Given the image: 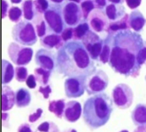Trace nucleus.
I'll return each mask as SVG.
<instances>
[{
	"label": "nucleus",
	"mask_w": 146,
	"mask_h": 132,
	"mask_svg": "<svg viewBox=\"0 0 146 132\" xmlns=\"http://www.w3.org/2000/svg\"><path fill=\"white\" fill-rule=\"evenodd\" d=\"M144 46L141 35L135 31L125 30L112 33L109 65L125 77H136L141 67L137 60V54Z\"/></svg>",
	"instance_id": "obj_1"
},
{
	"label": "nucleus",
	"mask_w": 146,
	"mask_h": 132,
	"mask_svg": "<svg viewBox=\"0 0 146 132\" xmlns=\"http://www.w3.org/2000/svg\"><path fill=\"white\" fill-rule=\"evenodd\" d=\"M56 69L65 77H86L96 68L82 42H67L58 50Z\"/></svg>",
	"instance_id": "obj_2"
},
{
	"label": "nucleus",
	"mask_w": 146,
	"mask_h": 132,
	"mask_svg": "<svg viewBox=\"0 0 146 132\" xmlns=\"http://www.w3.org/2000/svg\"><path fill=\"white\" fill-rule=\"evenodd\" d=\"M112 110V101L108 95L103 92L98 93L84 102L83 120L90 129H96L106 124Z\"/></svg>",
	"instance_id": "obj_3"
},
{
	"label": "nucleus",
	"mask_w": 146,
	"mask_h": 132,
	"mask_svg": "<svg viewBox=\"0 0 146 132\" xmlns=\"http://www.w3.org/2000/svg\"><path fill=\"white\" fill-rule=\"evenodd\" d=\"M11 36L16 43L25 46H33L37 42L36 30L27 20H20L13 27Z\"/></svg>",
	"instance_id": "obj_4"
},
{
	"label": "nucleus",
	"mask_w": 146,
	"mask_h": 132,
	"mask_svg": "<svg viewBox=\"0 0 146 132\" xmlns=\"http://www.w3.org/2000/svg\"><path fill=\"white\" fill-rule=\"evenodd\" d=\"M108 76L102 69H95L85 77V90L88 95L102 93L108 86Z\"/></svg>",
	"instance_id": "obj_5"
},
{
	"label": "nucleus",
	"mask_w": 146,
	"mask_h": 132,
	"mask_svg": "<svg viewBox=\"0 0 146 132\" xmlns=\"http://www.w3.org/2000/svg\"><path fill=\"white\" fill-rule=\"evenodd\" d=\"M43 17L51 32L60 34L66 28L64 22L62 6L60 4H51L43 13Z\"/></svg>",
	"instance_id": "obj_6"
},
{
	"label": "nucleus",
	"mask_w": 146,
	"mask_h": 132,
	"mask_svg": "<svg viewBox=\"0 0 146 132\" xmlns=\"http://www.w3.org/2000/svg\"><path fill=\"white\" fill-rule=\"evenodd\" d=\"M7 53L14 64L23 66L31 61L33 56V50L16 42H11L8 46Z\"/></svg>",
	"instance_id": "obj_7"
},
{
	"label": "nucleus",
	"mask_w": 146,
	"mask_h": 132,
	"mask_svg": "<svg viewBox=\"0 0 146 132\" xmlns=\"http://www.w3.org/2000/svg\"><path fill=\"white\" fill-rule=\"evenodd\" d=\"M112 98L115 105L120 109L131 106L133 100V93L131 88L126 84L116 85L112 91Z\"/></svg>",
	"instance_id": "obj_8"
},
{
	"label": "nucleus",
	"mask_w": 146,
	"mask_h": 132,
	"mask_svg": "<svg viewBox=\"0 0 146 132\" xmlns=\"http://www.w3.org/2000/svg\"><path fill=\"white\" fill-rule=\"evenodd\" d=\"M82 42L93 60H99L103 40L94 31L89 30L82 38Z\"/></svg>",
	"instance_id": "obj_9"
},
{
	"label": "nucleus",
	"mask_w": 146,
	"mask_h": 132,
	"mask_svg": "<svg viewBox=\"0 0 146 132\" xmlns=\"http://www.w3.org/2000/svg\"><path fill=\"white\" fill-rule=\"evenodd\" d=\"M62 13L66 25L70 27H76L83 18L80 6L76 2L69 1L62 7Z\"/></svg>",
	"instance_id": "obj_10"
},
{
	"label": "nucleus",
	"mask_w": 146,
	"mask_h": 132,
	"mask_svg": "<svg viewBox=\"0 0 146 132\" xmlns=\"http://www.w3.org/2000/svg\"><path fill=\"white\" fill-rule=\"evenodd\" d=\"M85 77L83 76L70 77L65 80L64 92L68 98H78L84 94Z\"/></svg>",
	"instance_id": "obj_11"
},
{
	"label": "nucleus",
	"mask_w": 146,
	"mask_h": 132,
	"mask_svg": "<svg viewBox=\"0 0 146 132\" xmlns=\"http://www.w3.org/2000/svg\"><path fill=\"white\" fill-rule=\"evenodd\" d=\"M87 20L92 30L95 32L108 31L109 20L102 10L99 9L94 10L90 14Z\"/></svg>",
	"instance_id": "obj_12"
},
{
	"label": "nucleus",
	"mask_w": 146,
	"mask_h": 132,
	"mask_svg": "<svg viewBox=\"0 0 146 132\" xmlns=\"http://www.w3.org/2000/svg\"><path fill=\"white\" fill-rule=\"evenodd\" d=\"M35 61L39 67L52 71L56 66V56L51 51L40 48L35 53Z\"/></svg>",
	"instance_id": "obj_13"
},
{
	"label": "nucleus",
	"mask_w": 146,
	"mask_h": 132,
	"mask_svg": "<svg viewBox=\"0 0 146 132\" xmlns=\"http://www.w3.org/2000/svg\"><path fill=\"white\" fill-rule=\"evenodd\" d=\"M82 114L80 104L75 100L70 101L66 104L63 117L68 122H75L78 121Z\"/></svg>",
	"instance_id": "obj_14"
},
{
	"label": "nucleus",
	"mask_w": 146,
	"mask_h": 132,
	"mask_svg": "<svg viewBox=\"0 0 146 132\" xmlns=\"http://www.w3.org/2000/svg\"><path fill=\"white\" fill-rule=\"evenodd\" d=\"M15 103V95L13 89L8 85L2 86V110L6 112L12 109Z\"/></svg>",
	"instance_id": "obj_15"
},
{
	"label": "nucleus",
	"mask_w": 146,
	"mask_h": 132,
	"mask_svg": "<svg viewBox=\"0 0 146 132\" xmlns=\"http://www.w3.org/2000/svg\"><path fill=\"white\" fill-rule=\"evenodd\" d=\"M63 42L61 35L54 32L47 34L40 38V44L47 49L56 48L58 50L64 44Z\"/></svg>",
	"instance_id": "obj_16"
},
{
	"label": "nucleus",
	"mask_w": 146,
	"mask_h": 132,
	"mask_svg": "<svg viewBox=\"0 0 146 132\" xmlns=\"http://www.w3.org/2000/svg\"><path fill=\"white\" fill-rule=\"evenodd\" d=\"M108 19L115 22L121 19L125 15L124 7L120 4L110 3L106 6L104 11Z\"/></svg>",
	"instance_id": "obj_17"
},
{
	"label": "nucleus",
	"mask_w": 146,
	"mask_h": 132,
	"mask_svg": "<svg viewBox=\"0 0 146 132\" xmlns=\"http://www.w3.org/2000/svg\"><path fill=\"white\" fill-rule=\"evenodd\" d=\"M131 118L136 126L146 125V104H137L132 112Z\"/></svg>",
	"instance_id": "obj_18"
},
{
	"label": "nucleus",
	"mask_w": 146,
	"mask_h": 132,
	"mask_svg": "<svg viewBox=\"0 0 146 132\" xmlns=\"http://www.w3.org/2000/svg\"><path fill=\"white\" fill-rule=\"evenodd\" d=\"M146 20L143 14L139 10L132 11L129 15V23L131 28L137 32L143 28Z\"/></svg>",
	"instance_id": "obj_19"
},
{
	"label": "nucleus",
	"mask_w": 146,
	"mask_h": 132,
	"mask_svg": "<svg viewBox=\"0 0 146 132\" xmlns=\"http://www.w3.org/2000/svg\"><path fill=\"white\" fill-rule=\"evenodd\" d=\"M15 105L18 108H24L28 106L31 100V94L25 88H21L15 93Z\"/></svg>",
	"instance_id": "obj_20"
},
{
	"label": "nucleus",
	"mask_w": 146,
	"mask_h": 132,
	"mask_svg": "<svg viewBox=\"0 0 146 132\" xmlns=\"http://www.w3.org/2000/svg\"><path fill=\"white\" fill-rule=\"evenodd\" d=\"M130 28L129 15L126 13L121 19L115 22H111L109 23L108 32L110 33H115L119 31L130 30Z\"/></svg>",
	"instance_id": "obj_21"
},
{
	"label": "nucleus",
	"mask_w": 146,
	"mask_h": 132,
	"mask_svg": "<svg viewBox=\"0 0 146 132\" xmlns=\"http://www.w3.org/2000/svg\"><path fill=\"white\" fill-rule=\"evenodd\" d=\"M15 70L13 65L5 59L2 60V84L6 85L13 80Z\"/></svg>",
	"instance_id": "obj_22"
},
{
	"label": "nucleus",
	"mask_w": 146,
	"mask_h": 132,
	"mask_svg": "<svg viewBox=\"0 0 146 132\" xmlns=\"http://www.w3.org/2000/svg\"><path fill=\"white\" fill-rule=\"evenodd\" d=\"M112 33L108 32V35L103 40V46L99 60L103 64L108 63L111 52V41Z\"/></svg>",
	"instance_id": "obj_23"
},
{
	"label": "nucleus",
	"mask_w": 146,
	"mask_h": 132,
	"mask_svg": "<svg viewBox=\"0 0 146 132\" xmlns=\"http://www.w3.org/2000/svg\"><path fill=\"white\" fill-rule=\"evenodd\" d=\"M65 106L64 100H54L48 102V109L50 112L54 113L56 117L62 118L63 117Z\"/></svg>",
	"instance_id": "obj_24"
},
{
	"label": "nucleus",
	"mask_w": 146,
	"mask_h": 132,
	"mask_svg": "<svg viewBox=\"0 0 146 132\" xmlns=\"http://www.w3.org/2000/svg\"><path fill=\"white\" fill-rule=\"evenodd\" d=\"M22 9L23 17L26 20H31L34 19L36 10L35 9L33 1L25 0L22 5Z\"/></svg>",
	"instance_id": "obj_25"
},
{
	"label": "nucleus",
	"mask_w": 146,
	"mask_h": 132,
	"mask_svg": "<svg viewBox=\"0 0 146 132\" xmlns=\"http://www.w3.org/2000/svg\"><path fill=\"white\" fill-rule=\"evenodd\" d=\"M51 74V71L42 68L41 67L36 68L34 69V75L36 80L42 86L47 85L50 77Z\"/></svg>",
	"instance_id": "obj_26"
},
{
	"label": "nucleus",
	"mask_w": 146,
	"mask_h": 132,
	"mask_svg": "<svg viewBox=\"0 0 146 132\" xmlns=\"http://www.w3.org/2000/svg\"><path fill=\"white\" fill-rule=\"evenodd\" d=\"M89 30L90 26L87 22H84L78 24L75 28H74L75 40L82 39Z\"/></svg>",
	"instance_id": "obj_27"
},
{
	"label": "nucleus",
	"mask_w": 146,
	"mask_h": 132,
	"mask_svg": "<svg viewBox=\"0 0 146 132\" xmlns=\"http://www.w3.org/2000/svg\"><path fill=\"white\" fill-rule=\"evenodd\" d=\"M80 8L82 13L83 19H87L90 14L96 7L95 3L91 0H84L80 3Z\"/></svg>",
	"instance_id": "obj_28"
},
{
	"label": "nucleus",
	"mask_w": 146,
	"mask_h": 132,
	"mask_svg": "<svg viewBox=\"0 0 146 132\" xmlns=\"http://www.w3.org/2000/svg\"><path fill=\"white\" fill-rule=\"evenodd\" d=\"M34 132H60V130L54 122L44 121L37 127Z\"/></svg>",
	"instance_id": "obj_29"
},
{
	"label": "nucleus",
	"mask_w": 146,
	"mask_h": 132,
	"mask_svg": "<svg viewBox=\"0 0 146 132\" xmlns=\"http://www.w3.org/2000/svg\"><path fill=\"white\" fill-rule=\"evenodd\" d=\"M22 10L17 6H11L8 12L9 19L13 22L18 23L22 15Z\"/></svg>",
	"instance_id": "obj_30"
},
{
	"label": "nucleus",
	"mask_w": 146,
	"mask_h": 132,
	"mask_svg": "<svg viewBox=\"0 0 146 132\" xmlns=\"http://www.w3.org/2000/svg\"><path fill=\"white\" fill-rule=\"evenodd\" d=\"M27 69L23 66H17L15 68V77L17 81L22 82L26 81L28 77Z\"/></svg>",
	"instance_id": "obj_31"
},
{
	"label": "nucleus",
	"mask_w": 146,
	"mask_h": 132,
	"mask_svg": "<svg viewBox=\"0 0 146 132\" xmlns=\"http://www.w3.org/2000/svg\"><path fill=\"white\" fill-rule=\"evenodd\" d=\"M34 4L36 12L40 14H43L50 6L47 0H34Z\"/></svg>",
	"instance_id": "obj_32"
},
{
	"label": "nucleus",
	"mask_w": 146,
	"mask_h": 132,
	"mask_svg": "<svg viewBox=\"0 0 146 132\" xmlns=\"http://www.w3.org/2000/svg\"><path fill=\"white\" fill-rule=\"evenodd\" d=\"M47 27L45 21L43 19H40L35 25V30L37 36L40 38L43 37L46 33Z\"/></svg>",
	"instance_id": "obj_33"
},
{
	"label": "nucleus",
	"mask_w": 146,
	"mask_h": 132,
	"mask_svg": "<svg viewBox=\"0 0 146 132\" xmlns=\"http://www.w3.org/2000/svg\"><path fill=\"white\" fill-rule=\"evenodd\" d=\"M61 37L64 41V42H67L71 41L72 38H74V28L72 27H67L66 28L63 32L61 33Z\"/></svg>",
	"instance_id": "obj_34"
},
{
	"label": "nucleus",
	"mask_w": 146,
	"mask_h": 132,
	"mask_svg": "<svg viewBox=\"0 0 146 132\" xmlns=\"http://www.w3.org/2000/svg\"><path fill=\"white\" fill-rule=\"evenodd\" d=\"M38 92L42 94L44 99L48 98L50 94L52 92V89L50 85L47 84L46 86H40L38 89Z\"/></svg>",
	"instance_id": "obj_35"
},
{
	"label": "nucleus",
	"mask_w": 146,
	"mask_h": 132,
	"mask_svg": "<svg viewBox=\"0 0 146 132\" xmlns=\"http://www.w3.org/2000/svg\"><path fill=\"white\" fill-rule=\"evenodd\" d=\"M42 113H43V109L42 108H38L34 113L29 115V121L31 123L36 122L40 118Z\"/></svg>",
	"instance_id": "obj_36"
},
{
	"label": "nucleus",
	"mask_w": 146,
	"mask_h": 132,
	"mask_svg": "<svg viewBox=\"0 0 146 132\" xmlns=\"http://www.w3.org/2000/svg\"><path fill=\"white\" fill-rule=\"evenodd\" d=\"M137 60L140 65H142L146 61V47L144 46L139 52Z\"/></svg>",
	"instance_id": "obj_37"
},
{
	"label": "nucleus",
	"mask_w": 146,
	"mask_h": 132,
	"mask_svg": "<svg viewBox=\"0 0 146 132\" xmlns=\"http://www.w3.org/2000/svg\"><path fill=\"white\" fill-rule=\"evenodd\" d=\"M36 80L34 75H30L26 80V85L30 89H34L36 86Z\"/></svg>",
	"instance_id": "obj_38"
},
{
	"label": "nucleus",
	"mask_w": 146,
	"mask_h": 132,
	"mask_svg": "<svg viewBox=\"0 0 146 132\" xmlns=\"http://www.w3.org/2000/svg\"><path fill=\"white\" fill-rule=\"evenodd\" d=\"M127 5L131 9H135L138 7L141 2V0H125Z\"/></svg>",
	"instance_id": "obj_39"
},
{
	"label": "nucleus",
	"mask_w": 146,
	"mask_h": 132,
	"mask_svg": "<svg viewBox=\"0 0 146 132\" xmlns=\"http://www.w3.org/2000/svg\"><path fill=\"white\" fill-rule=\"evenodd\" d=\"M9 5L6 0H2V18L3 19L8 15Z\"/></svg>",
	"instance_id": "obj_40"
},
{
	"label": "nucleus",
	"mask_w": 146,
	"mask_h": 132,
	"mask_svg": "<svg viewBox=\"0 0 146 132\" xmlns=\"http://www.w3.org/2000/svg\"><path fill=\"white\" fill-rule=\"evenodd\" d=\"M17 132H34L30 125L27 123H23L19 125L17 129Z\"/></svg>",
	"instance_id": "obj_41"
},
{
	"label": "nucleus",
	"mask_w": 146,
	"mask_h": 132,
	"mask_svg": "<svg viewBox=\"0 0 146 132\" xmlns=\"http://www.w3.org/2000/svg\"><path fill=\"white\" fill-rule=\"evenodd\" d=\"M94 3L95 5V7L97 9L102 10L107 4L106 0H95Z\"/></svg>",
	"instance_id": "obj_42"
},
{
	"label": "nucleus",
	"mask_w": 146,
	"mask_h": 132,
	"mask_svg": "<svg viewBox=\"0 0 146 132\" xmlns=\"http://www.w3.org/2000/svg\"><path fill=\"white\" fill-rule=\"evenodd\" d=\"M2 126L5 127H7L6 124L8 125V121L9 120V116L7 113H2Z\"/></svg>",
	"instance_id": "obj_43"
},
{
	"label": "nucleus",
	"mask_w": 146,
	"mask_h": 132,
	"mask_svg": "<svg viewBox=\"0 0 146 132\" xmlns=\"http://www.w3.org/2000/svg\"><path fill=\"white\" fill-rule=\"evenodd\" d=\"M133 132H146V125L138 126L134 130Z\"/></svg>",
	"instance_id": "obj_44"
},
{
	"label": "nucleus",
	"mask_w": 146,
	"mask_h": 132,
	"mask_svg": "<svg viewBox=\"0 0 146 132\" xmlns=\"http://www.w3.org/2000/svg\"><path fill=\"white\" fill-rule=\"evenodd\" d=\"M108 1H109L110 2H111V3H115V4H122L124 0H108Z\"/></svg>",
	"instance_id": "obj_45"
},
{
	"label": "nucleus",
	"mask_w": 146,
	"mask_h": 132,
	"mask_svg": "<svg viewBox=\"0 0 146 132\" xmlns=\"http://www.w3.org/2000/svg\"><path fill=\"white\" fill-rule=\"evenodd\" d=\"M50 1L55 4H60L64 1V0H50Z\"/></svg>",
	"instance_id": "obj_46"
},
{
	"label": "nucleus",
	"mask_w": 146,
	"mask_h": 132,
	"mask_svg": "<svg viewBox=\"0 0 146 132\" xmlns=\"http://www.w3.org/2000/svg\"><path fill=\"white\" fill-rule=\"evenodd\" d=\"M22 0H10V2L12 3H14V4H18L19 3L22 2Z\"/></svg>",
	"instance_id": "obj_47"
},
{
	"label": "nucleus",
	"mask_w": 146,
	"mask_h": 132,
	"mask_svg": "<svg viewBox=\"0 0 146 132\" xmlns=\"http://www.w3.org/2000/svg\"><path fill=\"white\" fill-rule=\"evenodd\" d=\"M63 132H77V131L74 129H69L65 130Z\"/></svg>",
	"instance_id": "obj_48"
},
{
	"label": "nucleus",
	"mask_w": 146,
	"mask_h": 132,
	"mask_svg": "<svg viewBox=\"0 0 146 132\" xmlns=\"http://www.w3.org/2000/svg\"><path fill=\"white\" fill-rule=\"evenodd\" d=\"M69 1H71V2H76L77 3H79L81 2V0H68Z\"/></svg>",
	"instance_id": "obj_49"
},
{
	"label": "nucleus",
	"mask_w": 146,
	"mask_h": 132,
	"mask_svg": "<svg viewBox=\"0 0 146 132\" xmlns=\"http://www.w3.org/2000/svg\"><path fill=\"white\" fill-rule=\"evenodd\" d=\"M119 132H129V131L127 130H121Z\"/></svg>",
	"instance_id": "obj_50"
},
{
	"label": "nucleus",
	"mask_w": 146,
	"mask_h": 132,
	"mask_svg": "<svg viewBox=\"0 0 146 132\" xmlns=\"http://www.w3.org/2000/svg\"><path fill=\"white\" fill-rule=\"evenodd\" d=\"M145 80H146V76H145Z\"/></svg>",
	"instance_id": "obj_51"
}]
</instances>
